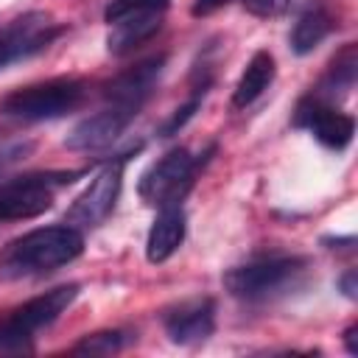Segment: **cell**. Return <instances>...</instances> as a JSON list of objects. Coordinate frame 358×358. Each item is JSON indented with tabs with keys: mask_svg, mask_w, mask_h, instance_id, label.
<instances>
[{
	"mask_svg": "<svg viewBox=\"0 0 358 358\" xmlns=\"http://www.w3.org/2000/svg\"><path fill=\"white\" fill-rule=\"evenodd\" d=\"M199 162L185 151V148H173L168 151L162 159H157L143 176H140V199L151 207H176L187 190L193 187V176H196Z\"/></svg>",
	"mask_w": 358,
	"mask_h": 358,
	"instance_id": "obj_5",
	"label": "cell"
},
{
	"mask_svg": "<svg viewBox=\"0 0 358 358\" xmlns=\"http://www.w3.org/2000/svg\"><path fill=\"white\" fill-rule=\"evenodd\" d=\"M62 34L59 25L50 22L42 11H28L17 20H11L6 28H0V70L11 62L28 59L39 50H45L56 36Z\"/></svg>",
	"mask_w": 358,
	"mask_h": 358,
	"instance_id": "obj_8",
	"label": "cell"
},
{
	"mask_svg": "<svg viewBox=\"0 0 358 358\" xmlns=\"http://www.w3.org/2000/svg\"><path fill=\"white\" fill-rule=\"evenodd\" d=\"M87 84L78 78H48L39 84L20 87L0 101V112L14 120H56L84 103Z\"/></svg>",
	"mask_w": 358,
	"mask_h": 358,
	"instance_id": "obj_3",
	"label": "cell"
},
{
	"mask_svg": "<svg viewBox=\"0 0 358 358\" xmlns=\"http://www.w3.org/2000/svg\"><path fill=\"white\" fill-rule=\"evenodd\" d=\"M341 288H344V294H347L350 299H355V271H352V268L341 277Z\"/></svg>",
	"mask_w": 358,
	"mask_h": 358,
	"instance_id": "obj_22",
	"label": "cell"
},
{
	"mask_svg": "<svg viewBox=\"0 0 358 358\" xmlns=\"http://www.w3.org/2000/svg\"><path fill=\"white\" fill-rule=\"evenodd\" d=\"M355 333H358V327H355V324L344 330V344H347V352H350V355H358V341H355Z\"/></svg>",
	"mask_w": 358,
	"mask_h": 358,
	"instance_id": "obj_21",
	"label": "cell"
},
{
	"mask_svg": "<svg viewBox=\"0 0 358 358\" xmlns=\"http://www.w3.org/2000/svg\"><path fill=\"white\" fill-rule=\"evenodd\" d=\"M296 126H308L322 145L336 148V151L347 148L352 143V134H355V120L347 112L324 103L316 95L302 101V106L296 112Z\"/></svg>",
	"mask_w": 358,
	"mask_h": 358,
	"instance_id": "obj_11",
	"label": "cell"
},
{
	"mask_svg": "<svg viewBox=\"0 0 358 358\" xmlns=\"http://www.w3.org/2000/svg\"><path fill=\"white\" fill-rule=\"evenodd\" d=\"M229 3H232V0H193L190 14H193V17H207V14H213V11H218V8L229 6Z\"/></svg>",
	"mask_w": 358,
	"mask_h": 358,
	"instance_id": "obj_20",
	"label": "cell"
},
{
	"mask_svg": "<svg viewBox=\"0 0 358 358\" xmlns=\"http://www.w3.org/2000/svg\"><path fill=\"white\" fill-rule=\"evenodd\" d=\"M165 333L173 344H201L215 330V302L210 296H196L173 305L162 316Z\"/></svg>",
	"mask_w": 358,
	"mask_h": 358,
	"instance_id": "obj_10",
	"label": "cell"
},
{
	"mask_svg": "<svg viewBox=\"0 0 358 358\" xmlns=\"http://www.w3.org/2000/svg\"><path fill=\"white\" fill-rule=\"evenodd\" d=\"M73 176L76 173H31L0 185V221H25L42 215L53 207L56 185L73 182Z\"/></svg>",
	"mask_w": 358,
	"mask_h": 358,
	"instance_id": "obj_6",
	"label": "cell"
},
{
	"mask_svg": "<svg viewBox=\"0 0 358 358\" xmlns=\"http://www.w3.org/2000/svg\"><path fill=\"white\" fill-rule=\"evenodd\" d=\"M271 81H274V56H271L268 50H257V53L249 59V64H246V70L241 73V78H238V87H235V92H232V103H235V106H249V103H255V101L268 90Z\"/></svg>",
	"mask_w": 358,
	"mask_h": 358,
	"instance_id": "obj_15",
	"label": "cell"
},
{
	"mask_svg": "<svg viewBox=\"0 0 358 358\" xmlns=\"http://www.w3.org/2000/svg\"><path fill=\"white\" fill-rule=\"evenodd\" d=\"M241 3L255 17H277L294 6V0H241Z\"/></svg>",
	"mask_w": 358,
	"mask_h": 358,
	"instance_id": "obj_19",
	"label": "cell"
},
{
	"mask_svg": "<svg viewBox=\"0 0 358 358\" xmlns=\"http://www.w3.org/2000/svg\"><path fill=\"white\" fill-rule=\"evenodd\" d=\"M120 185H123V159L117 162H106L92 182L84 187V193L73 201V207L67 210V224L87 229V227H98L115 207L117 196H120Z\"/></svg>",
	"mask_w": 358,
	"mask_h": 358,
	"instance_id": "obj_7",
	"label": "cell"
},
{
	"mask_svg": "<svg viewBox=\"0 0 358 358\" xmlns=\"http://www.w3.org/2000/svg\"><path fill=\"white\" fill-rule=\"evenodd\" d=\"M78 296V285H59L50 288L28 302H22L11 316L0 319V350H28V341L36 330L53 324Z\"/></svg>",
	"mask_w": 358,
	"mask_h": 358,
	"instance_id": "obj_4",
	"label": "cell"
},
{
	"mask_svg": "<svg viewBox=\"0 0 358 358\" xmlns=\"http://www.w3.org/2000/svg\"><path fill=\"white\" fill-rule=\"evenodd\" d=\"M162 14L165 8H131L109 22V36L106 48L115 56H126L143 42H148L159 28H162Z\"/></svg>",
	"mask_w": 358,
	"mask_h": 358,
	"instance_id": "obj_13",
	"label": "cell"
},
{
	"mask_svg": "<svg viewBox=\"0 0 358 358\" xmlns=\"http://www.w3.org/2000/svg\"><path fill=\"white\" fill-rule=\"evenodd\" d=\"M355 76H358V53H355V45H347L330 64L322 87L324 92H347L352 84H355Z\"/></svg>",
	"mask_w": 358,
	"mask_h": 358,
	"instance_id": "obj_17",
	"label": "cell"
},
{
	"mask_svg": "<svg viewBox=\"0 0 358 358\" xmlns=\"http://www.w3.org/2000/svg\"><path fill=\"white\" fill-rule=\"evenodd\" d=\"M330 28H333L330 14L310 6L308 11H302V14L296 17V22H294V28H291V50H294L296 56L310 53L316 45L324 42V36L330 34Z\"/></svg>",
	"mask_w": 358,
	"mask_h": 358,
	"instance_id": "obj_16",
	"label": "cell"
},
{
	"mask_svg": "<svg viewBox=\"0 0 358 358\" xmlns=\"http://www.w3.org/2000/svg\"><path fill=\"white\" fill-rule=\"evenodd\" d=\"M308 271V260L299 255H257L224 274V285L232 296L246 302H263L291 291Z\"/></svg>",
	"mask_w": 358,
	"mask_h": 358,
	"instance_id": "obj_2",
	"label": "cell"
},
{
	"mask_svg": "<svg viewBox=\"0 0 358 358\" xmlns=\"http://www.w3.org/2000/svg\"><path fill=\"white\" fill-rule=\"evenodd\" d=\"M162 70H165V53L151 56L145 62H137L134 67H129L126 73H120L117 78H112L106 84V90H103L106 103H117V106H126V109L140 112V106L145 103V98L154 92Z\"/></svg>",
	"mask_w": 358,
	"mask_h": 358,
	"instance_id": "obj_12",
	"label": "cell"
},
{
	"mask_svg": "<svg viewBox=\"0 0 358 358\" xmlns=\"http://www.w3.org/2000/svg\"><path fill=\"white\" fill-rule=\"evenodd\" d=\"M185 232H187V221H185V213L182 207H162L159 215L154 218L151 229H148V238H145V257L148 263H165L185 241Z\"/></svg>",
	"mask_w": 358,
	"mask_h": 358,
	"instance_id": "obj_14",
	"label": "cell"
},
{
	"mask_svg": "<svg viewBox=\"0 0 358 358\" xmlns=\"http://www.w3.org/2000/svg\"><path fill=\"white\" fill-rule=\"evenodd\" d=\"M134 109H126V106H117V103H106L101 112L84 117L81 123L73 126V131L67 134L64 145L70 151H98V148H106L109 143H115L123 129L134 120Z\"/></svg>",
	"mask_w": 358,
	"mask_h": 358,
	"instance_id": "obj_9",
	"label": "cell"
},
{
	"mask_svg": "<svg viewBox=\"0 0 358 358\" xmlns=\"http://www.w3.org/2000/svg\"><path fill=\"white\" fill-rule=\"evenodd\" d=\"M84 252V235L78 227L56 224L31 229L0 249V280H25L50 274L73 263Z\"/></svg>",
	"mask_w": 358,
	"mask_h": 358,
	"instance_id": "obj_1",
	"label": "cell"
},
{
	"mask_svg": "<svg viewBox=\"0 0 358 358\" xmlns=\"http://www.w3.org/2000/svg\"><path fill=\"white\" fill-rule=\"evenodd\" d=\"M126 344V333L120 330H103V333H92L87 338H81L73 352H84V355H109V352H117L120 347Z\"/></svg>",
	"mask_w": 358,
	"mask_h": 358,
	"instance_id": "obj_18",
	"label": "cell"
}]
</instances>
